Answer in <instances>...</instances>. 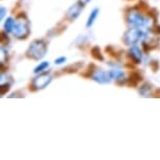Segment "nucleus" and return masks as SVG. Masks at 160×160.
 Instances as JSON below:
<instances>
[{"instance_id": "f257e3e1", "label": "nucleus", "mask_w": 160, "mask_h": 160, "mask_svg": "<svg viewBox=\"0 0 160 160\" xmlns=\"http://www.w3.org/2000/svg\"><path fill=\"white\" fill-rule=\"evenodd\" d=\"M12 32L18 39H26L28 37V35L31 34V24L25 15L21 14L20 16H18Z\"/></svg>"}, {"instance_id": "f03ea898", "label": "nucleus", "mask_w": 160, "mask_h": 160, "mask_svg": "<svg viewBox=\"0 0 160 160\" xmlns=\"http://www.w3.org/2000/svg\"><path fill=\"white\" fill-rule=\"evenodd\" d=\"M47 45L43 40H35L29 45L26 56L32 60H40L46 55Z\"/></svg>"}, {"instance_id": "7ed1b4c3", "label": "nucleus", "mask_w": 160, "mask_h": 160, "mask_svg": "<svg viewBox=\"0 0 160 160\" xmlns=\"http://www.w3.org/2000/svg\"><path fill=\"white\" fill-rule=\"evenodd\" d=\"M127 22L134 28H142L147 25L148 20L137 10H131L127 15Z\"/></svg>"}, {"instance_id": "20e7f679", "label": "nucleus", "mask_w": 160, "mask_h": 160, "mask_svg": "<svg viewBox=\"0 0 160 160\" xmlns=\"http://www.w3.org/2000/svg\"><path fill=\"white\" fill-rule=\"evenodd\" d=\"M144 35L142 32L140 31L139 28H130L129 31H127L123 35V42L127 45H134L137 41H139L140 39H143Z\"/></svg>"}, {"instance_id": "39448f33", "label": "nucleus", "mask_w": 160, "mask_h": 160, "mask_svg": "<svg viewBox=\"0 0 160 160\" xmlns=\"http://www.w3.org/2000/svg\"><path fill=\"white\" fill-rule=\"evenodd\" d=\"M51 82V77L49 73H42L34 78L32 83V87L34 90H39L45 88Z\"/></svg>"}, {"instance_id": "423d86ee", "label": "nucleus", "mask_w": 160, "mask_h": 160, "mask_svg": "<svg viewBox=\"0 0 160 160\" xmlns=\"http://www.w3.org/2000/svg\"><path fill=\"white\" fill-rule=\"evenodd\" d=\"M91 78L99 84H107L111 81V75L109 72H105L102 70H95L91 75Z\"/></svg>"}, {"instance_id": "0eeeda50", "label": "nucleus", "mask_w": 160, "mask_h": 160, "mask_svg": "<svg viewBox=\"0 0 160 160\" xmlns=\"http://www.w3.org/2000/svg\"><path fill=\"white\" fill-rule=\"evenodd\" d=\"M81 12H82V3L78 2L69 8V10L67 11V18L70 21H73L80 16Z\"/></svg>"}, {"instance_id": "6e6552de", "label": "nucleus", "mask_w": 160, "mask_h": 160, "mask_svg": "<svg viewBox=\"0 0 160 160\" xmlns=\"http://www.w3.org/2000/svg\"><path fill=\"white\" fill-rule=\"evenodd\" d=\"M129 57L131 58V60H133V62L136 63V64L140 63L141 62V51H140V49L137 46H135V45L134 46H132L129 49Z\"/></svg>"}, {"instance_id": "1a4fd4ad", "label": "nucleus", "mask_w": 160, "mask_h": 160, "mask_svg": "<svg viewBox=\"0 0 160 160\" xmlns=\"http://www.w3.org/2000/svg\"><path fill=\"white\" fill-rule=\"evenodd\" d=\"M141 80H142V78H141V74L139 73V72L134 71V72H132L131 75H130V78H129V81H128V83H129L130 86H136Z\"/></svg>"}, {"instance_id": "9d476101", "label": "nucleus", "mask_w": 160, "mask_h": 160, "mask_svg": "<svg viewBox=\"0 0 160 160\" xmlns=\"http://www.w3.org/2000/svg\"><path fill=\"white\" fill-rule=\"evenodd\" d=\"M111 78H114L116 81H122L125 78V73L122 70H118V69H114V70H111L110 72Z\"/></svg>"}, {"instance_id": "9b49d317", "label": "nucleus", "mask_w": 160, "mask_h": 160, "mask_svg": "<svg viewBox=\"0 0 160 160\" xmlns=\"http://www.w3.org/2000/svg\"><path fill=\"white\" fill-rule=\"evenodd\" d=\"M139 94L143 98H150L151 96V85L150 84H144L139 88Z\"/></svg>"}, {"instance_id": "f8f14e48", "label": "nucleus", "mask_w": 160, "mask_h": 160, "mask_svg": "<svg viewBox=\"0 0 160 160\" xmlns=\"http://www.w3.org/2000/svg\"><path fill=\"white\" fill-rule=\"evenodd\" d=\"M91 55L95 60H98V61H104V56L102 55L101 49H99L98 46H94L91 49Z\"/></svg>"}, {"instance_id": "ddd939ff", "label": "nucleus", "mask_w": 160, "mask_h": 160, "mask_svg": "<svg viewBox=\"0 0 160 160\" xmlns=\"http://www.w3.org/2000/svg\"><path fill=\"white\" fill-rule=\"evenodd\" d=\"M98 12H99L98 8H94V10H93L91 13H90L88 21H87V26H88V28H89V26H91L92 24L94 23L96 17H98Z\"/></svg>"}, {"instance_id": "4468645a", "label": "nucleus", "mask_w": 160, "mask_h": 160, "mask_svg": "<svg viewBox=\"0 0 160 160\" xmlns=\"http://www.w3.org/2000/svg\"><path fill=\"white\" fill-rule=\"evenodd\" d=\"M14 25H15V21L13 20V18H8L4 23V31L7 32H13Z\"/></svg>"}, {"instance_id": "2eb2a0df", "label": "nucleus", "mask_w": 160, "mask_h": 160, "mask_svg": "<svg viewBox=\"0 0 160 160\" xmlns=\"http://www.w3.org/2000/svg\"><path fill=\"white\" fill-rule=\"evenodd\" d=\"M48 62H43V63H41L40 65H38L37 67L35 68V70H34V72L35 73H39V72H41V71H43L44 69H46L47 67H48Z\"/></svg>"}, {"instance_id": "dca6fc26", "label": "nucleus", "mask_w": 160, "mask_h": 160, "mask_svg": "<svg viewBox=\"0 0 160 160\" xmlns=\"http://www.w3.org/2000/svg\"><path fill=\"white\" fill-rule=\"evenodd\" d=\"M10 87H11V84L10 83L2 84V85H1V94L3 95L5 92H8V90H10Z\"/></svg>"}, {"instance_id": "f3484780", "label": "nucleus", "mask_w": 160, "mask_h": 160, "mask_svg": "<svg viewBox=\"0 0 160 160\" xmlns=\"http://www.w3.org/2000/svg\"><path fill=\"white\" fill-rule=\"evenodd\" d=\"M106 51H107V52H109L111 56L112 57H118V55H117L116 53V51L114 50V48L112 47V46H108V47H106Z\"/></svg>"}, {"instance_id": "a211bd4d", "label": "nucleus", "mask_w": 160, "mask_h": 160, "mask_svg": "<svg viewBox=\"0 0 160 160\" xmlns=\"http://www.w3.org/2000/svg\"><path fill=\"white\" fill-rule=\"evenodd\" d=\"M150 67L152 68L153 71H157L159 69V63H158V61H153L150 64Z\"/></svg>"}, {"instance_id": "6ab92c4d", "label": "nucleus", "mask_w": 160, "mask_h": 160, "mask_svg": "<svg viewBox=\"0 0 160 160\" xmlns=\"http://www.w3.org/2000/svg\"><path fill=\"white\" fill-rule=\"evenodd\" d=\"M149 15H150V17L151 18H153V19H155V21H156V19H157V11L155 10V8H153L152 11L151 12H149Z\"/></svg>"}, {"instance_id": "aec40b11", "label": "nucleus", "mask_w": 160, "mask_h": 160, "mask_svg": "<svg viewBox=\"0 0 160 160\" xmlns=\"http://www.w3.org/2000/svg\"><path fill=\"white\" fill-rule=\"evenodd\" d=\"M66 61V58L65 57H61V58H59V59H57L56 61H55V63L56 64H58V65H60V64H63Z\"/></svg>"}, {"instance_id": "412c9836", "label": "nucleus", "mask_w": 160, "mask_h": 160, "mask_svg": "<svg viewBox=\"0 0 160 160\" xmlns=\"http://www.w3.org/2000/svg\"><path fill=\"white\" fill-rule=\"evenodd\" d=\"M0 12H1V15H0V18H1V19H3L4 14H5V8H0Z\"/></svg>"}, {"instance_id": "4be33fe9", "label": "nucleus", "mask_w": 160, "mask_h": 160, "mask_svg": "<svg viewBox=\"0 0 160 160\" xmlns=\"http://www.w3.org/2000/svg\"><path fill=\"white\" fill-rule=\"evenodd\" d=\"M89 1H91V0H80V2H81V3H82L83 5L87 4V3H88Z\"/></svg>"}, {"instance_id": "5701e85b", "label": "nucleus", "mask_w": 160, "mask_h": 160, "mask_svg": "<svg viewBox=\"0 0 160 160\" xmlns=\"http://www.w3.org/2000/svg\"><path fill=\"white\" fill-rule=\"evenodd\" d=\"M155 32H158V34H160V25H155Z\"/></svg>"}, {"instance_id": "b1692460", "label": "nucleus", "mask_w": 160, "mask_h": 160, "mask_svg": "<svg viewBox=\"0 0 160 160\" xmlns=\"http://www.w3.org/2000/svg\"><path fill=\"white\" fill-rule=\"evenodd\" d=\"M156 96H158V98H160V89H157V91H156Z\"/></svg>"}]
</instances>
